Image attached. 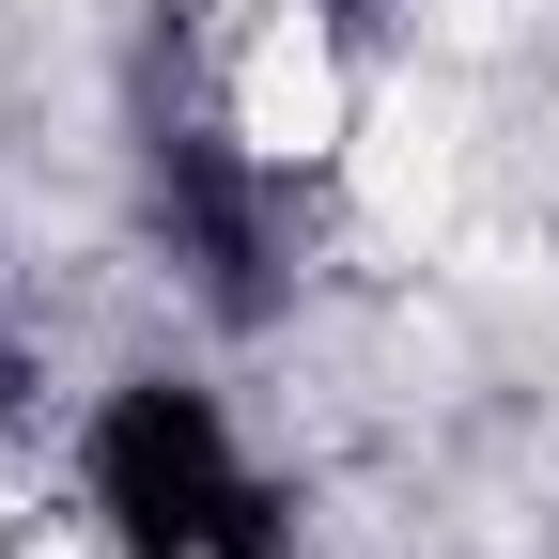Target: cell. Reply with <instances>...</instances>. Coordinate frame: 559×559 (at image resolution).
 I'll list each match as a JSON object with an SVG mask.
<instances>
[{"label": "cell", "instance_id": "obj_2", "mask_svg": "<svg viewBox=\"0 0 559 559\" xmlns=\"http://www.w3.org/2000/svg\"><path fill=\"white\" fill-rule=\"evenodd\" d=\"M140 234L202 326H280V296H296V171L234 109H187V94L140 109Z\"/></svg>", "mask_w": 559, "mask_h": 559}, {"label": "cell", "instance_id": "obj_1", "mask_svg": "<svg viewBox=\"0 0 559 559\" xmlns=\"http://www.w3.org/2000/svg\"><path fill=\"white\" fill-rule=\"evenodd\" d=\"M79 513L124 559H280L296 544V498L249 466L234 404L202 373H109L79 419Z\"/></svg>", "mask_w": 559, "mask_h": 559}]
</instances>
